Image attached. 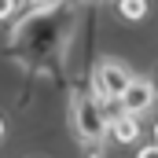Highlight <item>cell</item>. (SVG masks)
<instances>
[{
	"instance_id": "obj_1",
	"label": "cell",
	"mask_w": 158,
	"mask_h": 158,
	"mask_svg": "<svg viewBox=\"0 0 158 158\" xmlns=\"http://www.w3.org/2000/svg\"><path fill=\"white\" fill-rule=\"evenodd\" d=\"M70 121H74V132H77V140H81V147H85V155L92 151V155L99 158L103 143H107V136H110V121H107L103 103H99L92 92L74 96V103H70Z\"/></svg>"
},
{
	"instance_id": "obj_2",
	"label": "cell",
	"mask_w": 158,
	"mask_h": 158,
	"mask_svg": "<svg viewBox=\"0 0 158 158\" xmlns=\"http://www.w3.org/2000/svg\"><path fill=\"white\" fill-rule=\"evenodd\" d=\"M132 70L121 63V59H99V66H96V74H92V85H88V92L99 99V103H107V99H121L125 96V88L132 85Z\"/></svg>"
},
{
	"instance_id": "obj_3",
	"label": "cell",
	"mask_w": 158,
	"mask_h": 158,
	"mask_svg": "<svg viewBox=\"0 0 158 158\" xmlns=\"http://www.w3.org/2000/svg\"><path fill=\"white\" fill-rule=\"evenodd\" d=\"M155 85L147 77H132V85L125 88V96H121V110L125 114H132V118H140V114H147L151 107H155Z\"/></svg>"
},
{
	"instance_id": "obj_4",
	"label": "cell",
	"mask_w": 158,
	"mask_h": 158,
	"mask_svg": "<svg viewBox=\"0 0 158 158\" xmlns=\"http://www.w3.org/2000/svg\"><path fill=\"white\" fill-rule=\"evenodd\" d=\"M110 136H114L118 143H132V140H140V118H132V114H118V118L110 121Z\"/></svg>"
},
{
	"instance_id": "obj_5",
	"label": "cell",
	"mask_w": 158,
	"mask_h": 158,
	"mask_svg": "<svg viewBox=\"0 0 158 158\" xmlns=\"http://www.w3.org/2000/svg\"><path fill=\"white\" fill-rule=\"evenodd\" d=\"M63 0H26V15L15 22V40H19V33L30 26V19H37V15H44V11H52V7H59Z\"/></svg>"
},
{
	"instance_id": "obj_6",
	"label": "cell",
	"mask_w": 158,
	"mask_h": 158,
	"mask_svg": "<svg viewBox=\"0 0 158 158\" xmlns=\"http://www.w3.org/2000/svg\"><path fill=\"white\" fill-rule=\"evenodd\" d=\"M118 15L129 22H140L147 15V0H118Z\"/></svg>"
},
{
	"instance_id": "obj_7",
	"label": "cell",
	"mask_w": 158,
	"mask_h": 158,
	"mask_svg": "<svg viewBox=\"0 0 158 158\" xmlns=\"http://www.w3.org/2000/svg\"><path fill=\"white\" fill-rule=\"evenodd\" d=\"M15 15V0H0V22H7Z\"/></svg>"
},
{
	"instance_id": "obj_8",
	"label": "cell",
	"mask_w": 158,
	"mask_h": 158,
	"mask_svg": "<svg viewBox=\"0 0 158 158\" xmlns=\"http://www.w3.org/2000/svg\"><path fill=\"white\" fill-rule=\"evenodd\" d=\"M136 158H158V143H151V147H140V151H136Z\"/></svg>"
},
{
	"instance_id": "obj_9",
	"label": "cell",
	"mask_w": 158,
	"mask_h": 158,
	"mask_svg": "<svg viewBox=\"0 0 158 158\" xmlns=\"http://www.w3.org/2000/svg\"><path fill=\"white\" fill-rule=\"evenodd\" d=\"M0 136H4V118H0Z\"/></svg>"
},
{
	"instance_id": "obj_10",
	"label": "cell",
	"mask_w": 158,
	"mask_h": 158,
	"mask_svg": "<svg viewBox=\"0 0 158 158\" xmlns=\"http://www.w3.org/2000/svg\"><path fill=\"white\" fill-rule=\"evenodd\" d=\"M155 140H158V125H155Z\"/></svg>"
},
{
	"instance_id": "obj_11",
	"label": "cell",
	"mask_w": 158,
	"mask_h": 158,
	"mask_svg": "<svg viewBox=\"0 0 158 158\" xmlns=\"http://www.w3.org/2000/svg\"><path fill=\"white\" fill-rule=\"evenodd\" d=\"M155 88H158V77H155Z\"/></svg>"
}]
</instances>
